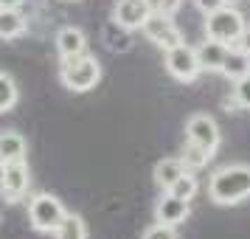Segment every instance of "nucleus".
Returning <instances> with one entry per match:
<instances>
[{"mask_svg": "<svg viewBox=\"0 0 250 239\" xmlns=\"http://www.w3.org/2000/svg\"><path fill=\"white\" fill-rule=\"evenodd\" d=\"M208 197L216 205H236L250 197V166L248 163H230L211 174Z\"/></svg>", "mask_w": 250, "mask_h": 239, "instance_id": "f257e3e1", "label": "nucleus"}, {"mask_svg": "<svg viewBox=\"0 0 250 239\" xmlns=\"http://www.w3.org/2000/svg\"><path fill=\"white\" fill-rule=\"evenodd\" d=\"M59 79H62V85L68 90L87 93L102 79V62L96 57H90L87 51L79 54V57H68V59H62V65H59Z\"/></svg>", "mask_w": 250, "mask_h": 239, "instance_id": "f03ea898", "label": "nucleus"}, {"mask_svg": "<svg viewBox=\"0 0 250 239\" xmlns=\"http://www.w3.org/2000/svg\"><path fill=\"white\" fill-rule=\"evenodd\" d=\"M242 31H245V14L233 6H222L216 12L205 14V37L208 40H216L222 45H233Z\"/></svg>", "mask_w": 250, "mask_h": 239, "instance_id": "7ed1b4c3", "label": "nucleus"}, {"mask_svg": "<svg viewBox=\"0 0 250 239\" xmlns=\"http://www.w3.org/2000/svg\"><path fill=\"white\" fill-rule=\"evenodd\" d=\"M68 214L62 200H57L54 194H37L34 200L28 203V219L31 228L40 234H54V228L62 222V217Z\"/></svg>", "mask_w": 250, "mask_h": 239, "instance_id": "20e7f679", "label": "nucleus"}, {"mask_svg": "<svg viewBox=\"0 0 250 239\" xmlns=\"http://www.w3.org/2000/svg\"><path fill=\"white\" fill-rule=\"evenodd\" d=\"M28 186H31V172L25 166V160L0 163V197L6 203H20Z\"/></svg>", "mask_w": 250, "mask_h": 239, "instance_id": "39448f33", "label": "nucleus"}, {"mask_svg": "<svg viewBox=\"0 0 250 239\" xmlns=\"http://www.w3.org/2000/svg\"><path fill=\"white\" fill-rule=\"evenodd\" d=\"M166 70H169L177 82H197L200 73H203L194 48L186 45V43H180V45H174V48L166 51Z\"/></svg>", "mask_w": 250, "mask_h": 239, "instance_id": "423d86ee", "label": "nucleus"}, {"mask_svg": "<svg viewBox=\"0 0 250 239\" xmlns=\"http://www.w3.org/2000/svg\"><path fill=\"white\" fill-rule=\"evenodd\" d=\"M141 31L146 34L149 43H155V45L163 48V51H169V48L183 43V31L174 25L171 17H163V14H149L146 23L141 25Z\"/></svg>", "mask_w": 250, "mask_h": 239, "instance_id": "0eeeda50", "label": "nucleus"}, {"mask_svg": "<svg viewBox=\"0 0 250 239\" xmlns=\"http://www.w3.org/2000/svg\"><path fill=\"white\" fill-rule=\"evenodd\" d=\"M219 138H222L219 135V124H216L208 113H197L186 121V141H191L197 147L208 149L211 155H214L216 147H219Z\"/></svg>", "mask_w": 250, "mask_h": 239, "instance_id": "6e6552de", "label": "nucleus"}, {"mask_svg": "<svg viewBox=\"0 0 250 239\" xmlns=\"http://www.w3.org/2000/svg\"><path fill=\"white\" fill-rule=\"evenodd\" d=\"M149 14L152 12H149L146 0H118L113 9V20L121 23L124 28H129V31H135V28H141V25L146 23Z\"/></svg>", "mask_w": 250, "mask_h": 239, "instance_id": "1a4fd4ad", "label": "nucleus"}, {"mask_svg": "<svg viewBox=\"0 0 250 239\" xmlns=\"http://www.w3.org/2000/svg\"><path fill=\"white\" fill-rule=\"evenodd\" d=\"M188 200H180V197H174V194L163 192V197L158 200L155 205V217H158V222L163 225H180L188 219Z\"/></svg>", "mask_w": 250, "mask_h": 239, "instance_id": "9d476101", "label": "nucleus"}, {"mask_svg": "<svg viewBox=\"0 0 250 239\" xmlns=\"http://www.w3.org/2000/svg\"><path fill=\"white\" fill-rule=\"evenodd\" d=\"M228 48L230 45H222V43H216V40H208V37H205V43H200V45L194 48L200 68L208 70V73H219V70H222V62H225Z\"/></svg>", "mask_w": 250, "mask_h": 239, "instance_id": "9b49d317", "label": "nucleus"}, {"mask_svg": "<svg viewBox=\"0 0 250 239\" xmlns=\"http://www.w3.org/2000/svg\"><path fill=\"white\" fill-rule=\"evenodd\" d=\"M57 51H59V57L62 59L84 54V51H87V37H84V31L76 28V25H65V28H59L57 31Z\"/></svg>", "mask_w": 250, "mask_h": 239, "instance_id": "f8f14e48", "label": "nucleus"}, {"mask_svg": "<svg viewBox=\"0 0 250 239\" xmlns=\"http://www.w3.org/2000/svg\"><path fill=\"white\" fill-rule=\"evenodd\" d=\"M186 163H183L180 158H163L155 163V172H152V177H155V183H158V189H163V192H169L171 183L177 180L180 174H186Z\"/></svg>", "mask_w": 250, "mask_h": 239, "instance_id": "ddd939ff", "label": "nucleus"}, {"mask_svg": "<svg viewBox=\"0 0 250 239\" xmlns=\"http://www.w3.org/2000/svg\"><path fill=\"white\" fill-rule=\"evenodd\" d=\"M25 152H28V144H25V138L20 132H14V130L0 132V163L25 160Z\"/></svg>", "mask_w": 250, "mask_h": 239, "instance_id": "4468645a", "label": "nucleus"}, {"mask_svg": "<svg viewBox=\"0 0 250 239\" xmlns=\"http://www.w3.org/2000/svg\"><path fill=\"white\" fill-rule=\"evenodd\" d=\"M104 43H107V48L113 51V54H126L129 48H132V31L129 28H124L121 23H115V20H110V23L104 25Z\"/></svg>", "mask_w": 250, "mask_h": 239, "instance_id": "2eb2a0df", "label": "nucleus"}, {"mask_svg": "<svg viewBox=\"0 0 250 239\" xmlns=\"http://www.w3.org/2000/svg\"><path fill=\"white\" fill-rule=\"evenodd\" d=\"M25 34V17L20 9H3L0 6V40H17Z\"/></svg>", "mask_w": 250, "mask_h": 239, "instance_id": "dca6fc26", "label": "nucleus"}, {"mask_svg": "<svg viewBox=\"0 0 250 239\" xmlns=\"http://www.w3.org/2000/svg\"><path fill=\"white\" fill-rule=\"evenodd\" d=\"M219 73H225L228 79H242L245 73H250V57L248 54H242L239 48H228V54H225V62H222V70Z\"/></svg>", "mask_w": 250, "mask_h": 239, "instance_id": "f3484780", "label": "nucleus"}, {"mask_svg": "<svg viewBox=\"0 0 250 239\" xmlns=\"http://www.w3.org/2000/svg\"><path fill=\"white\" fill-rule=\"evenodd\" d=\"M54 239H87V225L76 214H65L62 222L54 228Z\"/></svg>", "mask_w": 250, "mask_h": 239, "instance_id": "a211bd4d", "label": "nucleus"}, {"mask_svg": "<svg viewBox=\"0 0 250 239\" xmlns=\"http://www.w3.org/2000/svg\"><path fill=\"white\" fill-rule=\"evenodd\" d=\"M214 158L208 149L203 147H197V144H191V141H186V149H183V163H186V169L188 172H197V169H203V166H208V160Z\"/></svg>", "mask_w": 250, "mask_h": 239, "instance_id": "6ab92c4d", "label": "nucleus"}, {"mask_svg": "<svg viewBox=\"0 0 250 239\" xmlns=\"http://www.w3.org/2000/svg\"><path fill=\"white\" fill-rule=\"evenodd\" d=\"M20 99V93H17V82L9 76V73H3L0 70V113H9L14 104Z\"/></svg>", "mask_w": 250, "mask_h": 239, "instance_id": "aec40b11", "label": "nucleus"}, {"mask_svg": "<svg viewBox=\"0 0 250 239\" xmlns=\"http://www.w3.org/2000/svg\"><path fill=\"white\" fill-rule=\"evenodd\" d=\"M200 192V183H197V177H194L191 172H186V174H180L177 180L171 183L169 194H174V197H180V200H194V194Z\"/></svg>", "mask_w": 250, "mask_h": 239, "instance_id": "412c9836", "label": "nucleus"}, {"mask_svg": "<svg viewBox=\"0 0 250 239\" xmlns=\"http://www.w3.org/2000/svg\"><path fill=\"white\" fill-rule=\"evenodd\" d=\"M233 107H242V110H250V73H245L242 79L233 82Z\"/></svg>", "mask_w": 250, "mask_h": 239, "instance_id": "4be33fe9", "label": "nucleus"}, {"mask_svg": "<svg viewBox=\"0 0 250 239\" xmlns=\"http://www.w3.org/2000/svg\"><path fill=\"white\" fill-rule=\"evenodd\" d=\"M146 3H149V12L163 14V17H174L183 6V0H146Z\"/></svg>", "mask_w": 250, "mask_h": 239, "instance_id": "5701e85b", "label": "nucleus"}, {"mask_svg": "<svg viewBox=\"0 0 250 239\" xmlns=\"http://www.w3.org/2000/svg\"><path fill=\"white\" fill-rule=\"evenodd\" d=\"M144 239H177V234H174V225L158 222V225H152L144 231Z\"/></svg>", "mask_w": 250, "mask_h": 239, "instance_id": "b1692460", "label": "nucleus"}, {"mask_svg": "<svg viewBox=\"0 0 250 239\" xmlns=\"http://www.w3.org/2000/svg\"><path fill=\"white\" fill-rule=\"evenodd\" d=\"M194 3H197V9L203 14H211V12H216V9L228 6V0H194Z\"/></svg>", "mask_w": 250, "mask_h": 239, "instance_id": "393cba45", "label": "nucleus"}, {"mask_svg": "<svg viewBox=\"0 0 250 239\" xmlns=\"http://www.w3.org/2000/svg\"><path fill=\"white\" fill-rule=\"evenodd\" d=\"M233 48H239L242 54H248V57H250V28H248V25H245V31L239 34V40L233 43Z\"/></svg>", "mask_w": 250, "mask_h": 239, "instance_id": "a878e982", "label": "nucleus"}, {"mask_svg": "<svg viewBox=\"0 0 250 239\" xmlns=\"http://www.w3.org/2000/svg\"><path fill=\"white\" fill-rule=\"evenodd\" d=\"M20 3H23V0H0V6H3V9H17Z\"/></svg>", "mask_w": 250, "mask_h": 239, "instance_id": "bb28decb", "label": "nucleus"}, {"mask_svg": "<svg viewBox=\"0 0 250 239\" xmlns=\"http://www.w3.org/2000/svg\"><path fill=\"white\" fill-rule=\"evenodd\" d=\"M0 222H3V211H0Z\"/></svg>", "mask_w": 250, "mask_h": 239, "instance_id": "cd10ccee", "label": "nucleus"}]
</instances>
